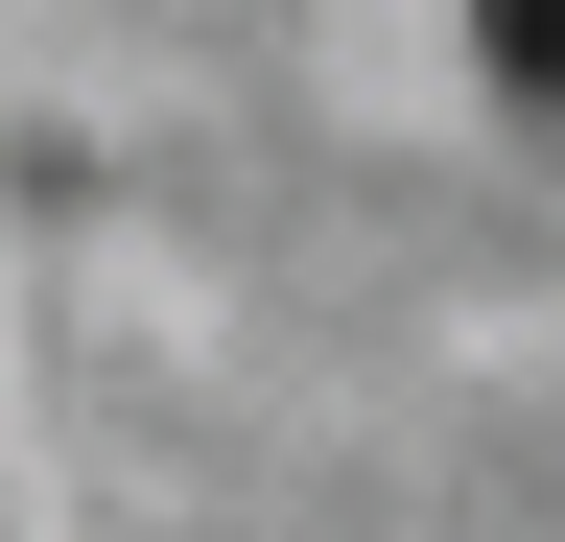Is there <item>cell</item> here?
I'll list each match as a JSON object with an SVG mask.
<instances>
[{
  "label": "cell",
  "instance_id": "obj_1",
  "mask_svg": "<svg viewBox=\"0 0 565 542\" xmlns=\"http://www.w3.org/2000/svg\"><path fill=\"white\" fill-rule=\"evenodd\" d=\"M471 47H494V95H542V118H565V0H494Z\"/></svg>",
  "mask_w": 565,
  "mask_h": 542
}]
</instances>
